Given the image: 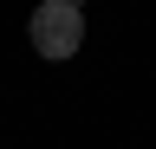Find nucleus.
Segmentation results:
<instances>
[{
  "label": "nucleus",
  "mask_w": 156,
  "mask_h": 149,
  "mask_svg": "<svg viewBox=\"0 0 156 149\" xmlns=\"http://www.w3.org/2000/svg\"><path fill=\"white\" fill-rule=\"evenodd\" d=\"M78 46H85V13L65 7V0H46L33 13V52L39 59H72Z\"/></svg>",
  "instance_id": "nucleus-1"
}]
</instances>
